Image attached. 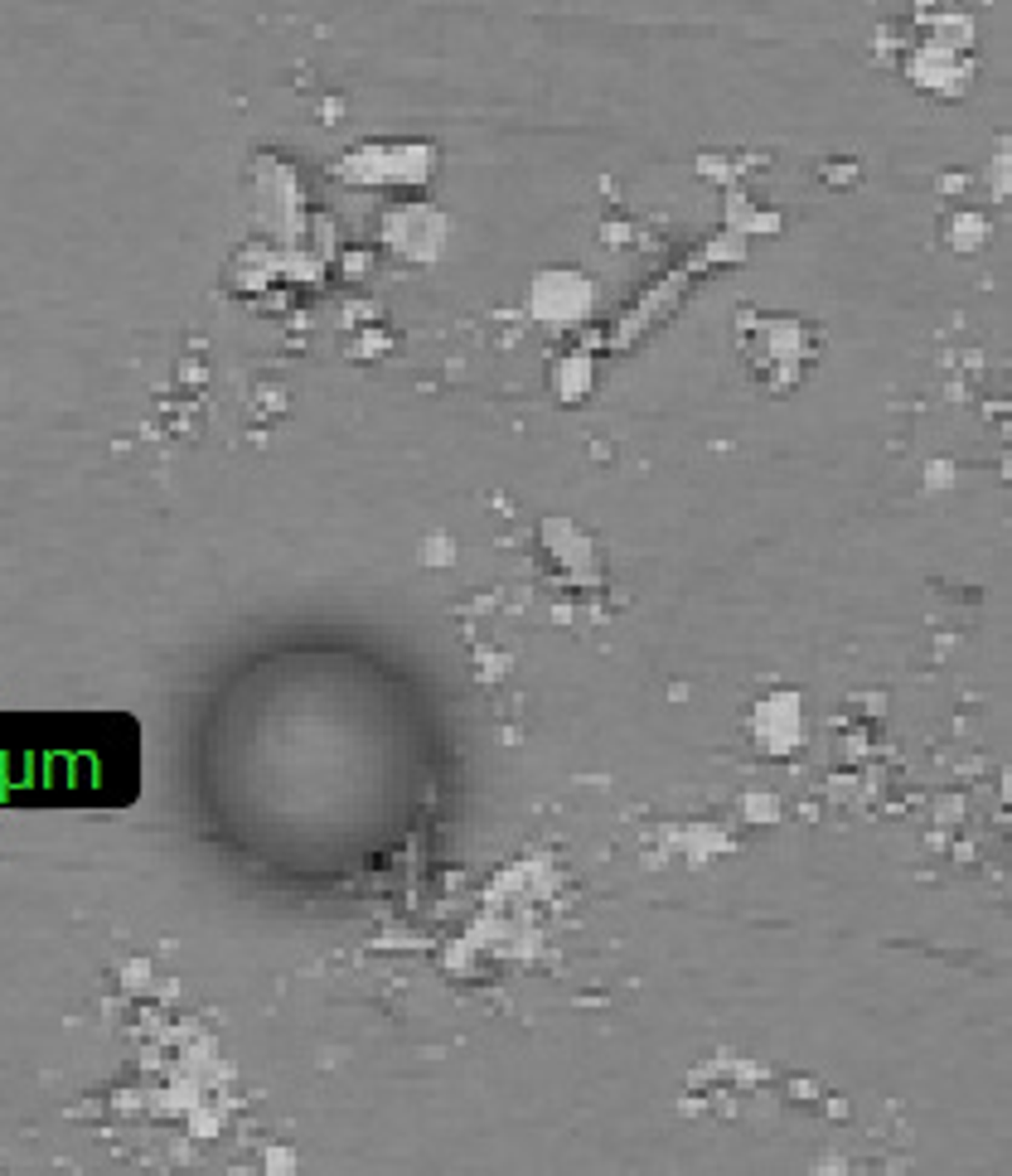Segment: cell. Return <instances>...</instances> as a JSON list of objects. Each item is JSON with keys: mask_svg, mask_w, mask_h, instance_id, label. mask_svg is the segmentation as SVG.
I'll list each match as a JSON object with an SVG mask.
<instances>
[{"mask_svg": "<svg viewBox=\"0 0 1012 1176\" xmlns=\"http://www.w3.org/2000/svg\"><path fill=\"white\" fill-rule=\"evenodd\" d=\"M112 716L98 721H0V799H131L117 774L136 779V736Z\"/></svg>", "mask_w": 1012, "mask_h": 1176, "instance_id": "obj_1", "label": "cell"}]
</instances>
